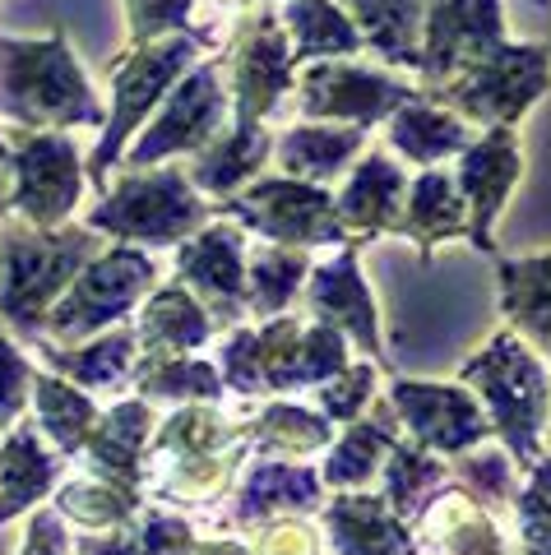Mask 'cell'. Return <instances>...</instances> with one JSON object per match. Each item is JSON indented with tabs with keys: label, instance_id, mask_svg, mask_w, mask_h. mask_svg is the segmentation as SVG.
<instances>
[{
	"label": "cell",
	"instance_id": "cell-1",
	"mask_svg": "<svg viewBox=\"0 0 551 555\" xmlns=\"http://www.w3.org/2000/svg\"><path fill=\"white\" fill-rule=\"evenodd\" d=\"M0 107L24 126H65L98 120L84 75L61 38L51 42H0Z\"/></svg>",
	"mask_w": 551,
	"mask_h": 555
},
{
	"label": "cell",
	"instance_id": "cell-2",
	"mask_svg": "<svg viewBox=\"0 0 551 555\" xmlns=\"http://www.w3.org/2000/svg\"><path fill=\"white\" fill-rule=\"evenodd\" d=\"M93 250L84 232L71 236H28V232H5L0 236V255H5V292H0V315L14 320L20 328H33L38 315H47L51 297L61 283L79 269V259Z\"/></svg>",
	"mask_w": 551,
	"mask_h": 555
},
{
	"label": "cell",
	"instance_id": "cell-3",
	"mask_svg": "<svg viewBox=\"0 0 551 555\" xmlns=\"http://www.w3.org/2000/svg\"><path fill=\"white\" fill-rule=\"evenodd\" d=\"M547 89V47H487L482 56L463 61V75L450 83L445 102H454L477 120H514L533 98Z\"/></svg>",
	"mask_w": 551,
	"mask_h": 555
},
{
	"label": "cell",
	"instance_id": "cell-4",
	"mask_svg": "<svg viewBox=\"0 0 551 555\" xmlns=\"http://www.w3.org/2000/svg\"><path fill=\"white\" fill-rule=\"evenodd\" d=\"M463 375L482 385V393H487V403L496 412V426L505 430L514 454L533 459V440H538V422H542V403H547V379H542L538 361H533L524 347H514L510 338H496L491 352L473 361Z\"/></svg>",
	"mask_w": 551,
	"mask_h": 555
},
{
	"label": "cell",
	"instance_id": "cell-5",
	"mask_svg": "<svg viewBox=\"0 0 551 555\" xmlns=\"http://www.w3.org/2000/svg\"><path fill=\"white\" fill-rule=\"evenodd\" d=\"M204 218V208L185 190L177 171L163 177H134L116 190L93 214V228H107L116 236H144V241H171L181 232H191Z\"/></svg>",
	"mask_w": 551,
	"mask_h": 555
},
{
	"label": "cell",
	"instance_id": "cell-6",
	"mask_svg": "<svg viewBox=\"0 0 551 555\" xmlns=\"http://www.w3.org/2000/svg\"><path fill=\"white\" fill-rule=\"evenodd\" d=\"M149 259L144 255H134V250H112V255H102L98 264L79 278V283L71 287V297H65L56 310H51V328L65 338H75V334H93L98 324H107L116 320L120 310H126L140 292L149 287Z\"/></svg>",
	"mask_w": 551,
	"mask_h": 555
},
{
	"label": "cell",
	"instance_id": "cell-7",
	"mask_svg": "<svg viewBox=\"0 0 551 555\" xmlns=\"http://www.w3.org/2000/svg\"><path fill=\"white\" fill-rule=\"evenodd\" d=\"M228 208L246 218L251 228H260L279 241H338L343 236L334 204L320 190L297 185V181H265L246 199H236Z\"/></svg>",
	"mask_w": 551,
	"mask_h": 555
},
{
	"label": "cell",
	"instance_id": "cell-8",
	"mask_svg": "<svg viewBox=\"0 0 551 555\" xmlns=\"http://www.w3.org/2000/svg\"><path fill=\"white\" fill-rule=\"evenodd\" d=\"M79 195V167L71 139L42 134L20 139V158H14V199L24 204L33 222H56L75 208Z\"/></svg>",
	"mask_w": 551,
	"mask_h": 555
},
{
	"label": "cell",
	"instance_id": "cell-9",
	"mask_svg": "<svg viewBox=\"0 0 551 555\" xmlns=\"http://www.w3.org/2000/svg\"><path fill=\"white\" fill-rule=\"evenodd\" d=\"M191 56H195V47L185 42V38H171L163 47H149V51H140V56H130V65L120 69V79H116V116H112L107 139H102V153H98L93 177L102 171V163H107L112 153L120 149V139L140 126V116L153 107L158 89H167V83L177 79L185 65H191Z\"/></svg>",
	"mask_w": 551,
	"mask_h": 555
},
{
	"label": "cell",
	"instance_id": "cell-10",
	"mask_svg": "<svg viewBox=\"0 0 551 555\" xmlns=\"http://www.w3.org/2000/svg\"><path fill=\"white\" fill-rule=\"evenodd\" d=\"M302 89H306V112L353 116L357 126H371L375 116L403 107L412 98L403 83L381 79V75H371V69H348V65H316Z\"/></svg>",
	"mask_w": 551,
	"mask_h": 555
},
{
	"label": "cell",
	"instance_id": "cell-11",
	"mask_svg": "<svg viewBox=\"0 0 551 555\" xmlns=\"http://www.w3.org/2000/svg\"><path fill=\"white\" fill-rule=\"evenodd\" d=\"M222 120V93H218V75L214 69H195L191 79L181 83L171 102L163 107L158 126L153 134L144 139L140 149H134V167H144L153 158H163V153H177V149H195L204 139L214 134V126Z\"/></svg>",
	"mask_w": 551,
	"mask_h": 555
},
{
	"label": "cell",
	"instance_id": "cell-12",
	"mask_svg": "<svg viewBox=\"0 0 551 555\" xmlns=\"http://www.w3.org/2000/svg\"><path fill=\"white\" fill-rule=\"evenodd\" d=\"M520 181V144L514 134L496 126L487 139L463 153L459 163V185L473 204V218H477V246L487 250L491 246V218L501 214V199L510 195V185Z\"/></svg>",
	"mask_w": 551,
	"mask_h": 555
},
{
	"label": "cell",
	"instance_id": "cell-13",
	"mask_svg": "<svg viewBox=\"0 0 551 555\" xmlns=\"http://www.w3.org/2000/svg\"><path fill=\"white\" fill-rule=\"evenodd\" d=\"M287 47H283V33L269 14H255V24L246 28L236 51V107L241 116H260L269 112L279 93L287 89Z\"/></svg>",
	"mask_w": 551,
	"mask_h": 555
},
{
	"label": "cell",
	"instance_id": "cell-14",
	"mask_svg": "<svg viewBox=\"0 0 551 555\" xmlns=\"http://www.w3.org/2000/svg\"><path fill=\"white\" fill-rule=\"evenodd\" d=\"M394 403L412 422L422 440H432L440 449H469L473 440L487 436L477 408L463 398L459 389H445V385H399L394 389Z\"/></svg>",
	"mask_w": 551,
	"mask_h": 555
},
{
	"label": "cell",
	"instance_id": "cell-15",
	"mask_svg": "<svg viewBox=\"0 0 551 555\" xmlns=\"http://www.w3.org/2000/svg\"><path fill=\"white\" fill-rule=\"evenodd\" d=\"M181 278H191L204 292V301L228 315L241 301V236L232 228H214L191 241L181 250Z\"/></svg>",
	"mask_w": 551,
	"mask_h": 555
},
{
	"label": "cell",
	"instance_id": "cell-16",
	"mask_svg": "<svg viewBox=\"0 0 551 555\" xmlns=\"http://www.w3.org/2000/svg\"><path fill=\"white\" fill-rule=\"evenodd\" d=\"M311 301H316L330 320L348 324L353 334L361 338V347H367V352H375V347H381V343H375V310H371V297H367V287H361V278H357V259H338V264L320 269L316 283H311Z\"/></svg>",
	"mask_w": 551,
	"mask_h": 555
},
{
	"label": "cell",
	"instance_id": "cell-17",
	"mask_svg": "<svg viewBox=\"0 0 551 555\" xmlns=\"http://www.w3.org/2000/svg\"><path fill=\"white\" fill-rule=\"evenodd\" d=\"M334 537L343 555H408L412 546L403 542V532L394 528V518L385 514L381 500L357 495V500H338L334 514Z\"/></svg>",
	"mask_w": 551,
	"mask_h": 555
},
{
	"label": "cell",
	"instance_id": "cell-18",
	"mask_svg": "<svg viewBox=\"0 0 551 555\" xmlns=\"http://www.w3.org/2000/svg\"><path fill=\"white\" fill-rule=\"evenodd\" d=\"M505 306L533 338L551 352V255L524 259V264H505Z\"/></svg>",
	"mask_w": 551,
	"mask_h": 555
},
{
	"label": "cell",
	"instance_id": "cell-19",
	"mask_svg": "<svg viewBox=\"0 0 551 555\" xmlns=\"http://www.w3.org/2000/svg\"><path fill=\"white\" fill-rule=\"evenodd\" d=\"M140 338L153 357H171V352H181V347H195L209 338V320L200 315V306H191L185 292H158L144 315Z\"/></svg>",
	"mask_w": 551,
	"mask_h": 555
},
{
	"label": "cell",
	"instance_id": "cell-20",
	"mask_svg": "<svg viewBox=\"0 0 551 555\" xmlns=\"http://www.w3.org/2000/svg\"><path fill=\"white\" fill-rule=\"evenodd\" d=\"M403 177L394 171L385 158H367L361 171L343 190V218L357 222V228H389L394 222V204H399Z\"/></svg>",
	"mask_w": 551,
	"mask_h": 555
},
{
	"label": "cell",
	"instance_id": "cell-21",
	"mask_svg": "<svg viewBox=\"0 0 551 555\" xmlns=\"http://www.w3.org/2000/svg\"><path fill=\"white\" fill-rule=\"evenodd\" d=\"M389 139L408 153V158L436 163V158H445V153H454V149L469 144V130H463L459 120L432 112V107H403L399 120H394Z\"/></svg>",
	"mask_w": 551,
	"mask_h": 555
},
{
	"label": "cell",
	"instance_id": "cell-22",
	"mask_svg": "<svg viewBox=\"0 0 551 555\" xmlns=\"http://www.w3.org/2000/svg\"><path fill=\"white\" fill-rule=\"evenodd\" d=\"M0 477H5V491H0V518H10L14 509H24L28 500H38L47 491L51 477H56V463H51L47 454H38V444H33L28 430H20L5 449Z\"/></svg>",
	"mask_w": 551,
	"mask_h": 555
},
{
	"label": "cell",
	"instance_id": "cell-23",
	"mask_svg": "<svg viewBox=\"0 0 551 555\" xmlns=\"http://www.w3.org/2000/svg\"><path fill=\"white\" fill-rule=\"evenodd\" d=\"M292 33H297L302 56H338L357 47V28L343 20L330 0H292L287 10Z\"/></svg>",
	"mask_w": 551,
	"mask_h": 555
},
{
	"label": "cell",
	"instance_id": "cell-24",
	"mask_svg": "<svg viewBox=\"0 0 551 555\" xmlns=\"http://www.w3.org/2000/svg\"><path fill=\"white\" fill-rule=\"evenodd\" d=\"M265 153H269V139L260 130H236L204 153L195 167V181L204 190H232L236 181H246L251 171L265 163Z\"/></svg>",
	"mask_w": 551,
	"mask_h": 555
},
{
	"label": "cell",
	"instance_id": "cell-25",
	"mask_svg": "<svg viewBox=\"0 0 551 555\" xmlns=\"http://www.w3.org/2000/svg\"><path fill=\"white\" fill-rule=\"evenodd\" d=\"M361 130H292L279 153L287 171H311V177H334L348 153H357Z\"/></svg>",
	"mask_w": 551,
	"mask_h": 555
},
{
	"label": "cell",
	"instance_id": "cell-26",
	"mask_svg": "<svg viewBox=\"0 0 551 555\" xmlns=\"http://www.w3.org/2000/svg\"><path fill=\"white\" fill-rule=\"evenodd\" d=\"M348 5L361 14L371 42L394 61H408L412 51V33L422 24V0H348Z\"/></svg>",
	"mask_w": 551,
	"mask_h": 555
},
{
	"label": "cell",
	"instance_id": "cell-27",
	"mask_svg": "<svg viewBox=\"0 0 551 555\" xmlns=\"http://www.w3.org/2000/svg\"><path fill=\"white\" fill-rule=\"evenodd\" d=\"M463 228V204L459 195L450 190V181L445 177H422L418 181V195H412V222H408V232L422 241V246H432V241L440 236H454Z\"/></svg>",
	"mask_w": 551,
	"mask_h": 555
},
{
	"label": "cell",
	"instance_id": "cell-28",
	"mask_svg": "<svg viewBox=\"0 0 551 555\" xmlns=\"http://www.w3.org/2000/svg\"><path fill=\"white\" fill-rule=\"evenodd\" d=\"M385 422H389V412H381L375 422H357L353 426L348 444H343L334 454V463H330V481L348 486V481H367L375 473V459L394 444V426H385Z\"/></svg>",
	"mask_w": 551,
	"mask_h": 555
},
{
	"label": "cell",
	"instance_id": "cell-29",
	"mask_svg": "<svg viewBox=\"0 0 551 555\" xmlns=\"http://www.w3.org/2000/svg\"><path fill=\"white\" fill-rule=\"evenodd\" d=\"M42 389V416H47V430L61 440V449H75L84 436H89V422H93V403L79 398L71 385H56V379H38Z\"/></svg>",
	"mask_w": 551,
	"mask_h": 555
},
{
	"label": "cell",
	"instance_id": "cell-30",
	"mask_svg": "<svg viewBox=\"0 0 551 555\" xmlns=\"http://www.w3.org/2000/svg\"><path fill=\"white\" fill-rule=\"evenodd\" d=\"M130 352H134V338H130V334H112L107 343L84 347L79 357H56V352H51V361H56L61 371L79 375L84 385H107V379H116L120 371H126Z\"/></svg>",
	"mask_w": 551,
	"mask_h": 555
},
{
	"label": "cell",
	"instance_id": "cell-31",
	"mask_svg": "<svg viewBox=\"0 0 551 555\" xmlns=\"http://www.w3.org/2000/svg\"><path fill=\"white\" fill-rule=\"evenodd\" d=\"M306 273L302 264V255H292V250H265L260 259H255V306L260 310H279L287 297H292V287H297V278Z\"/></svg>",
	"mask_w": 551,
	"mask_h": 555
},
{
	"label": "cell",
	"instance_id": "cell-32",
	"mask_svg": "<svg viewBox=\"0 0 551 555\" xmlns=\"http://www.w3.org/2000/svg\"><path fill=\"white\" fill-rule=\"evenodd\" d=\"M440 477V467L426 459V454H412V449H399L389 463V500L399 509H408L412 500H418L426 491V481H436Z\"/></svg>",
	"mask_w": 551,
	"mask_h": 555
},
{
	"label": "cell",
	"instance_id": "cell-33",
	"mask_svg": "<svg viewBox=\"0 0 551 555\" xmlns=\"http://www.w3.org/2000/svg\"><path fill=\"white\" fill-rule=\"evenodd\" d=\"M524 518H528V546L533 555H551V463L533 477V491L524 500Z\"/></svg>",
	"mask_w": 551,
	"mask_h": 555
},
{
	"label": "cell",
	"instance_id": "cell-34",
	"mask_svg": "<svg viewBox=\"0 0 551 555\" xmlns=\"http://www.w3.org/2000/svg\"><path fill=\"white\" fill-rule=\"evenodd\" d=\"M126 10H130L134 38H149V33H158V28L181 24L185 10H191V0H126Z\"/></svg>",
	"mask_w": 551,
	"mask_h": 555
},
{
	"label": "cell",
	"instance_id": "cell-35",
	"mask_svg": "<svg viewBox=\"0 0 551 555\" xmlns=\"http://www.w3.org/2000/svg\"><path fill=\"white\" fill-rule=\"evenodd\" d=\"M20 385H24V361L14 357L5 343H0V422H5V416L24 403V389Z\"/></svg>",
	"mask_w": 551,
	"mask_h": 555
},
{
	"label": "cell",
	"instance_id": "cell-36",
	"mask_svg": "<svg viewBox=\"0 0 551 555\" xmlns=\"http://www.w3.org/2000/svg\"><path fill=\"white\" fill-rule=\"evenodd\" d=\"M463 477H469L477 486V495L496 500L505 491V459L501 454H487V459H469L463 463Z\"/></svg>",
	"mask_w": 551,
	"mask_h": 555
},
{
	"label": "cell",
	"instance_id": "cell-37",
	"mask_svg": "<svg viewBox=\"0 0 551 555\" xmlns=\"http://www.w3.org/2000/svg\"><path fill=\"white\" fill-rule=\"evenodd\" d=\"M24 555H61V528L51 514H38V524H33V542Z\"/></svg>",
	"mask_w": 551,
	"mask_h": 555
}]
</instances>
